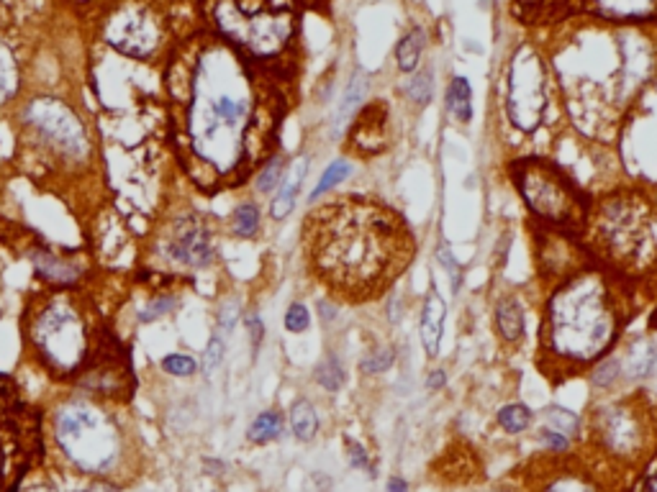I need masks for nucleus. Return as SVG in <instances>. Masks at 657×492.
Instances as JSON below:
<instances>
[{"label":"nucleus","mask_w":657,"mask_h":492,"mask_svg":"<svg viewBox=\"0 0 657 492\" xmlns=\"http://www.w3.org/2000/svg\"><path fill=\"white\" fill-rule=\"evenodd\" d=\"M290 431L298 441H311L319 433V413L311 400H296L290 408Z\"/></svg>","instance_id":"22"},{"label":"nucleus","mask_w":657,"mask_h":492,"mask_svg":"<svg viewBox=\"0 0 657 492\" xmlns=\"http://www.w3.org/2000/svg\"><path fill=\"white\" fill-rule=\"evenodd\" d=\"M540 439H542V444L549 446L552 451H565L568 446H570V436L568 433H562V431L558 429H542L540 431Z\"/></svg>","instance_id":"41"},{"label":"nucleus","mask_w":657,"mask_h":492,"mask_svg":"<svg viewBox=\"0 0 657 492\" xmlns=\"http://www.w3.org/2000/svg\"><path fill=\"white\" fill-rule=\"evenodd\" d=\"M545 421L552 426V429L562 431V433H568V436H573V433H577V429H580V418H577V413L568 411V408H562V405H549V408H545Z\"/></svg>","instance_id":"34"},{"label":"nucleus","mask_w":657,"mask_h":492,"mask_svg":"<svg viewBox=\"0 0 657 492\" xmlns=\"http://www.w3.org/2000/svg\"><path fill=\"white\" fill-rule=\"evenodd\" d=\"M583 237L598 262L634 277L657 262L655 203L632 188L611 192L591 208Z\"/></svg>","instance_id":"6"},{"label":"nucleus","mask_w":657,"mask_h":492,"mask_svg":"<svg viewBox=\"0 0 657 492\" xmlns=\"http://www.w3.org/2000/svg\"><path fill=\"white\" fill-rule=\"evenodd\" d=\"M211 32L252 62L288 75L304 32V0H201Z\"/></svg>","instance_id":"5"},{"label":"nucleus","mask_w":657,"mask_h":492,"mask_svg":"<svg viewBox=\"0 0 657 492\" xmlns=\"http://www.w3.org/2000/svg\"><path fill=\"white\" fill-rule=\"evenodd\" d=\"M304 3H311V5H319V3H329V0H304Z\"/></svg>","instance_id":"48"},{"label":"nucleus","mask_w":657,"mask_h":492,"mask_svg":"<svg viewBox=\"0 0 657 492\" xmlns=\"http://www.w3.org/2000/svg\"><path fill=\"white\" fill-rule=\"evenodd\" d=\"M531 421H534V413L524 403H512V405H503L498 411V423L506 433H521V431L530 429Z\"/></svg>","instance_id":"27"},{"label":"nucleus","mask_w":657,"mask_h":492,"mask_svg":"<svg viewBox=\"0 0 657 492\" xmlns=\"http://www.w3.org/2000/svg\"><path fill=\"white\" fill-rule=\"evenodd\" d=\"M316 382H319L324 390L329 393H337L339 387L344 385V365L339 362V357L334 354H326L316 367Z\"/></svg>","instance_id":"29"},{"label":"nucleus","mask_w":657,"mask_h":492,"mask_svg":"<svg viewBox=\"0 0 657 492\" xmlns=\"http://www.w3.org/2000/svg\"><path fill=\"white\" fill-rule=\"evenodd\" d=\"M162 369L167 375H175V377H191L192 372L198 369L195 359L192 357H185V354H170L167 359H162Z\"/></svg>","instance_id":"37"},{"label":"nucleus","mask_w":657,"mask_h":492,"mask_svg":"<svg viewBox=\"0 0 657 492\" xmlns=\"http://www.w3.org/2000/svg\"><path fill=\"white\" fill-rule=\"evenodd\" d=\"M221 359H224V341H221L219 336H213L209 341V347H206V359H203L206 375H211L216 367L221 365Z\"/></svg>","instance_id":"40"},{"label":"nucleus","mask_w":657,"mask_h":492,"mask_svg":"<svg viewBox=\"0 0 657 492\" xmlns=\"http://www.w3.org/2000/svg\"><path fill=\"white\" fill-rule=\"evenodd\" d=\"M257 228H259V208L255 203H244L234 210V231L239 237H255Z\"/></svg>","instance_id":"35"},{"label":"nucleus","mask_w":657,"mask_h":492,"mask_svg":"<svg viewBox=\"0 0 657 492\" xmlns=\"http://www.w3.org/2000/svg\"><path fill=\"white\" fill-rule=\"evenodd\" d=\"M447 111L460 121V124H470L473 118V88L467 78H452L447 88Z\"/></svg>","instance_id":"25"},{"label":"nucleus","mask_w":657,"mask_h":492,"mask_svg":"<svg viewBox=\"0 0 657 492\" xmlns=\"http://www.w3.org/2000/svg\"><path fill=\"white\" fill-rule=\"evenodd\" d=\"M18 85V67L16 57L11 54V49L0 44V103L16 93Z\"/></svg>","instance_id":"30"},{"label":"nucleus","mask_w":657,"mask_h":492,"mask_svg":"<svg viewBox=\"0 0 657 492\" xmlns=\"http://www.w3.org/2000/svg\"><path fill=\"white\" fill-rule=\"evenodd\" d=\"M57 441L64 454L85 472H106L121 454L118 426L88 403H70L60 408Z\"/></svg>","instance_id":"9"},{"label":"nucleus","mask_w":657,"mask_h":492,"mask_svg":"<svg viewBox=\"0 0 657 492\" xmlns=\"http://www.w3.org/2000/svg\"><path fill=\"white\" fill-rule=\"evenodd\" d=\"M634 316L632 277L591 259L565 272L549 290L540 326V351L545 375L560 372V380L577 369L601 362L626 323Z\"/></svg>","instance_id":"4"},{"label":"nucleus","mask_w":657,"mask_h":492,"mask_svg":"<svg viewBox=\"0 0 657 492\" xmlns=\"http://www.w3.org/2000/svg\"><path fill=\"white\" fill-rule=\"evenodd\" d=\"M512 14L524 26H552L580 16L657 26V0H512Z\"/></svg>","instance_id":"11"},{"label":"nucleus","mask_w":657,"mask_h":492,"mask_svg":"<svg viewBox=\"0 0 657 492\" xmlns=\"http://www.w3.org/2000/svg\"><path fill=\"white\" fill-rule=\"evenodd\" d=\"M598 444L619 460H650L652 457V413L647 397H629L601 405L594 415Z\"/></svg>","instance_id":"12"},{"label":"nucleus","mask_w":657,"mask_h":492,"mask_svg":"<svg viewBox=\"0 0 657 492\" xmlns=\"http://www.w3.org/2000/svg\"><path fill=\"white\" fill-rule=\"evenodd\" d=\"M506 116L521 134L545 124L549 106V60L531 42L513 49L506 72Z\"/></svg>","instance_id":"10"},{"label":"nucleus","mask_w":657,"mask_h":492,"mask_svg":"<svg viewBox=\"0 0 657 492\" xmlns=\"http://www.w3.org/2000/svg\"><path fill=\"white\" fill-rule=\"evenodd\" d=\"M283 175H286V159L273 154V157L267 159V162L259 167V175H257V190L259 192L275 190V188L280 185Z\"/></svg>","instance_id":"32"},{"label":"nucleus","mask_w":657,"mask_h":492,"mask_svg":"<svg viewBox=\"0 0 657 492\" xmlns=\"http://www.w3.org/2000/svg\"><path fill=\"white\" fill-rule=\"evenodd\" d=\"M406 96L411 97L417 106H427L434 96V75L432 70H421L414 75V79L406 85Z\"/></svg>","instance_id":"33"},{"label":"nucleus","mask_w":657,"mask_h":492,"mask_svg":"<svg viewBox=\"0 0 657 492\" xmlns=\"http://www.w3.org/2000/svg\"><path fill=\"white\" fill-rule=\"evenodd\" d=\"M445 382H447V372L445 369H434L432 375H429V380H427V387L429 390H439V387H445Z\"/></svg>","instance_id":"46"},{"label":"nucleus","mask_w":657,"mask_h":492,"mask_svg":"<svg viewBox=\"0 0 657 492\" xmlns=\"http://www.w3.org/2000/svg\"><path fill=\"white\" fill-rule=\"evenodd\" d=\"M406 487H408V485H406L403 479H390V482H388V490H406Z\"/></svg>","instance_id":"47"},{"label":"nucleus","mask_w":657,"mask_h":492,"mask_svg":"<svg viewBox=\"0 0 657 492\" xmlns=\"http://www.w3.org/2000/svg\"><path fill=\"white\" fill-rule=\"evenodd\" d=\"M657 365V349L652 341H647V339H642L637 341L629 354H626V362H624V375L629 380H642V377H647Z\"/></svg>","instance_id":"23"},{"label":"nucleus","mask_w":657,"mask_h":492,"mask_svg":"<svg viewBox=\"0 0 657 492\" xmlns=\"http://www.w3.org/2000/svg\"><path fill=\"white\" fill-rule=\"evenodd\" d=\"M237 320H239V302H226L224 308H221V313H219V329L229 334L237 326Z\"/></svg>","instance_id":"42"},{"label":"nucleus","mask_w":657,"mask_h":492,"mask_svg":"<svg viewBox=\"0 0 657 492\" xmlns=\"http://www.w3.org/2000/svg\"><path fill=\"white\" fill-rule=\"evenodd\" d=\"M619 375H622L619 362H616V359H604V362L594 369L591 382H594L596 387H611L614 382L619 380Z\"/></svg>","instance_id":"38"},{"label":"nucleus","mask_w":657,"mask_h":492,"mask_svg":"<svg viewBox=\"0 0 657 492\" xmlns=\"http://www.w3.org/2000/svg\"><path fill=\"white\" fill-rule=\"evenodd\" d=\"M436 262L442 265V270L447 272L449 285H452V292L457 295V292L463 290L465 270H463V265L457 262V256L452 255V249H449L447 241H439V246H436Z\"/></svg>","instance_id":"31"},{"label":"nucleus","mask_w":657,"mask_h":492,"mask_svg":"<svg viewBox=\"0 0 657 492\" xmlns=\"http://www.w3.org/2000/svg\"><path fill=\"white\" fill-rule=\"evenodd\" d=\"M552 62L573 121L596 136L619 126L655 78L657 47L640 23L588 18L586 26L573 29Z\"/></svg>","instance_id":"3"},{"label":"nucleus","mask_w":657,"mask_h":492,"mask_svg":"<svg viewBox=\"0 0 657 492\" xmlns=\"http://www.w3.org/2000/svg\"><path fill=\"white\" fill-rule=\"evenodd\" d=\"M283 431V415L275 413V411H265L259 413L252 421L249 426V441L255 444H267V441H275Z\"/></svg>","instance_id":"26"},{"label":"nucleus","mask_w":657,"mask_h":492,"mask_svg":"<svg viewBox=\"0 0 657 492\" xmlns=\"http://www.w3.org/2000/svg\"><path fill=\"white\" fill-rule=\"evenodd\" d=\"M26 118L33 128H39L42 134H47L52 142H57L64 152L70 154H82L85 152V128L78 121V116L70 111L60 100H36L29 106Z\"/></svg>","instance_id":"15"},{"label":"nucleus","mask_w":657,"mask_h":492,"mask_svg":"<svg viewBox=\"0 0 657 492\" xmlns=\"http://www.w3.org/2000/svg\"><path fill=\"white\" fill-rule=\"evenodd\" d=\"M388 144V103L375 100L362 106L352 118L350 128V146L360 154H378Z\"/></svg>","instance_id":"17"},{"label":"nucleus","mask_w":657,"mask_h":492,"mask_svg":"<svg viewBox=\"0 0 657 492\" xmlns=\"http://www.w3.org/2000/svg\"><path fill=\"white\" fill-rule=\"evenodd\" d=\"M29 339L39 359L60 377L80 375L98 336L90 334L88 316L72 295H52L29 316Z\"/></svg>","instance_id":"8"},{"label":"nucleus","mask_w":657,"mask_h":492,"mask_svg":"<svg viewBox=\"0 0 657 492\" xmlns=\"http://www.w3.org/2000/svg\"><path fill=\"white\" fill-rule=\"evenodd\" d=\"M286 78L213 32L177 51L167 72L177 149L203 190H231L273 157L288 111Z\"/></svg>","instance_id":"1"},{"label":"nucleus","mask_w":657,"mask_h":492,"mask_svg":"<svg viewBox=\"0 0 657 492\" xmlns=\"http://www.w3.org/2000/svg\"><path fill=\"white\" fill-rule=\"evenodd\" d=\"M424 44H427V33H424V29H418V26L411 29L406 36H401V42L396 44V64H399V70H401L403 75L417 72Z\"/></svg>","instance_id":"24"},{"label":"nucleus","mask_w":657,"mask_h":492,"mask_svg":"<svg viewBox=\"0 0 657 492\" xmlns=\"http://www.w3.org/2000/svg\"><path fill=\"white\" fill-rule=\"evenodd\" d=\"M347 451H350V464L354 469H370V460L365 446H360L352 439H347Z\"/></svg>","instance_id":"44"},{"label":"nucleus","mask_w":657,"mask_h":492,"mask_svg":"<svg viewBox=\"0 0 657 492\" xmlns=\"http://www.w3.org/2000/svg\"><path fill=\"white\" fill-rule=\"evenodd\" d=\"M308 164H311L308 154H301V157L293 162V167H290L288 172L283 175V180H280L277 195H275L273 206H270V216H273L275 221H283L286 216H290V210L298 203V192L304 188V180L308 175Z\"/></svg>","instance_id":"19"},{"label":"nucleus","mask_w":657,"mask_h":492,"mask_svg":"<svg viewBox=\"0 0 657 492\" xmlns=\"http://www.w3.org/2000/svg\"><path fill=\"white\" fill-rule=\"evenodd\" d=\"M308 326H311L308 308H305L304 302H293L288 308V313H286V329H288L290 334H301Z\"/></svg>","instance_id":"39"},{"label":"nucleus","mask_w":657,"mask_h":492,"mask_svg":"<svg viewBox=\"0 0 657 492\" xmlns=\"http://www.w3.org/2000/svg\"><path fill=\"white\" fill-rule=\"evenodd\" d=\"M445 320H447V302L442 301V295L436 292L434 283L429 285V292L424 298V308H421V320H418V336L427 357L434 359L442 347V336H445Z\"/></svg>","instance_id":"18"},{"label":"nucleus","mask_w":657,"mask_h":492,"mask_svg":"<svg viewBox=\"0 0 657 492\" xmlns=\"http://www.w3.org/2000/svg\"><path fill=\"white\" fill-rule=\"evenodd\" d=\"M314 274L347 302L380 298L417 255V237L399 210L365 195H339L304 221Z\"/></svg>","instance_id":"2"},{"label":"nucleus","mask_w":657,"mask_h":492,"mask_svg":"<svg viewBox=\"0 0 657 492\" xmlns=\"http://www.w3.org/2000/svg\"><path fill=\"white\" fill-rule=\"evenodd\" d=\"M80 372L82 385L100 395L103 393L106 395H128V390L134 387L127 347H121V341H116L106 331L96 339V347Z\"/></svg>","instance_id":"13"},{"label":"nucleus","mask_w":657,"mask_h":492,"mask_svg":"<svg viewBox=\"0 0 657 492\" xmlns=\"http://www.w3.org/2000/svg\"><path fill=\"white\" fill-rule=\"evenodd\" d=\"M106 39L128 57H149L160 47V23L149 14V8L128 3L108 18Z\"/></svg>","instance_id":"14"},{"label":"nucleus","mask_w":657,"mask_h":492,"mask_svg":"<svg viewBox=\"0 0 657 492\" xmlns=\"http://www.w3.org/2000/svg\"><path fill=\"white\" fill-rule=\"evenodd\" d=\"M247 326H249V336H252V347H255V349H259V344H262V336H265V334H262V331H265V329H262V318L257 316V313H252V316L247 318Z\"/></svg>","instance_id":"45"},{"label":"nucleus","mask_w":657,"mask_h":492,"mask_svg":"<svg viewBox=\"0 0 657 492\" xmlns=\"http://www.w3.org/2000/svg\"><path fill=\"white\" fill-rule=\"evenodd\" d=\"M167 252L180 265L188 267H206L213 259V244H211L209 226L198 218H185L175 226L173 238L167 244Z\"/></svg>","instance_id":"16"},{"label":"nucleus","mask_w":657,"mask_h":492,"mask_svg":"<svg viewBox=\"0 0 657 492\" xmlns=\"http://www.w3.org/2000/svg\"><path fill=\"white\" fill-rule=\"evenodd\" d=\"M350 175H352V164H350L347 159H334V162H332V164L324 170L319 185H316V190L311 192V198H308V200H311V203H316L324 192H329L332 188H339V185H342V182H344V180H347Z\"/></svg>","instance_id":"28"},{"label":"nucleus","mask_w":657,"mask_h":492,"mask_svg":"<svg viewBox=\"0 0 657 492\" xmlns=\"http://www.w3.org/2000/svg\"><path fill=\"white\" fill-rule=\"evenodd\" d=\"M173 305H175V298H160V301H155L152 305H146L145 311L139 313V320L146 323V320H155V318L164 316Z\"/></svg>","instance_id":"43"},{"label":"nucleus","mask_w":657,"mask_h":492,"mask_svg":"<svg viewBox=\"0 0 657 492\" xmlns=\"http://www.w3.org/2000/svg\"><path fill=\"white\" fill-rule=\"evenodd\" d=\"M365 96H368V75L362 70H354L352 79L347 85V90L342 93V100H339L337 111L332 116V139H339L347 126L352 124V118L360 113L362 103H365Z\"/></svg>","instance_id":"20"},{"label":"nucleus","mask_w":657,"mask_h":492,"mask_svg":"<svg viewBox=\"0 0 657 492\" xmlns=\"http://www.w3.org/2000/svg\"><path fill=\"white\" fill-rule=\"evenodd\" d=\"M516 190L531 216L549 231L577 237L588 223V198L558 164L542 157H521L509 164Z\"/></svg>","instance_id":"7"},{"label":"nucleus","mask_w":657,"mask_h":492,"mask_svg":"<svg viewBox=\"0 0 657 492\" xmlns=\"http://www.w3.org/2000/svg\"><path fill=\"white\" fill-rule=\"evenodd\" d=\"M527 329L524 308L516 298H501L496 305V331L503 344H516Z\"/></svg>","instance_id":"21"},{"label":"nucleus","mask_w":657,"mask_h":492,"mask_svg":"<svg viewBox=\"0 0 657 492\" xmlns=\"http://www.w3.org/2000/svg\"><path fill=\"white\" fill-rule=\"evenodd\" d=\"M396 362V349L393 347H385V349H378L368 354L362 362H360V369L365 375H380V372H388L390 367Z\"/></svg>","instance_id":"36"}]
</instances>
